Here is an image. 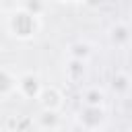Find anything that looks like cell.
Here are the masks:
<instances>
[{"mask_svg": "<svg viewBox=\"0 0 132 132\" xmlns=\"http://www.w3.org/2000/svg\"><path fill=\"white\" fill-rule=\"evenodd\" d=\"M21 8H25L27 12H31L33 16H43V12L47 10V4H43V2H37V0H33V2H21L19 4Z\"/></svg>", "mask_w": 132, "mask_h": 132, "instance_id": "12", "label": "cell"}, {"mask_svg": "<svg viewBox=\"0 0 132 132\" xmlns=\"http://www.w3.org/2000/svg\"><path fill=\"white\" fill-rule=\"evenodd\" d=\"M89 62H80V60H66L64 66V74L68 78V82L72 85H82V80L87 78V66Z\"/></svg>", "mask_w": 132, "mask_h": 132, "instance_id": "10", "label": "cell"}, {"mask_svg": "<svg viewBox=\"0 0 132 132\" xmlns=\"http://www.w3.org/2000/svg\"><path fill=\"white\" fill-rule=\"evenodd\" d=\"M43 89V80L39 76V72L35 70H27L23 74H19V80H16V93L23 97V99H37L39 93Z\"/></svg>", "mask_w": 132, "mask_h": 132, "instance_id": "3", "label": "cell"}, {"mask_svg": "<svg viewBox=\"0 0 132 132\" xmlns=\"http://www.w3.org/2000/svg\"><path fill=\"white\" fill-rule=\"evenodd\" d=\"M35 101H37L39 109H43V111H62L64 93L56 85H43V89H41V93Z\"/></svg>", "mask_w": 132, "mask_h": 132, "instance_id": "4", "label": "cell"}, {"mask_svg": "<svg viewBox=\"0 0 132 132\" xmlns=\"http://www.w3.org/2000/svg\"><path fill=\"white\" fill-rule=\"evenodd\" d=\"M76 124L82 132H101L107 126V107L80 105L76 111Z\"/></svg>", "mask_w": 132, "mask_h": 132, "instance_id": "2", "label": "cell"}, {"mask_svg": "<svg viewBox=\"0 0 132 132\" xmlns=\"http://www.w3.org/2000/svg\"><path fill=\"white\" fill-rule=\"evenodd\" d=\"M128 50H132V41H130V45H128Z\"/></svg>", "mask_w": 132, "mask_h": 132, "instance_id": "14", "label": "cell"}, {"mask_svg": "<svg viewBox=\"0 0 132 132\" xmlns=\"http://www.w3.org/2000/svg\"><path fill=\"white\" fill-rule=\"evenodd\" d=\"M107 41L116 50H128V45L132 41V27L126 21L111 23L109 29H107Z\"/></svg>", "mask_w": 132, "mask_h": 132, "instance_id": "5", "label": "cell"}, {"mask_svg": "<svg viewBox=\"0 0 132 132\" xmlns=\"http://www.w3.org/2000/svg\"><path fill=\"white\" fill-rule=\"evenodd\" d=\"M6 31L16 41H31L41 31V19L33 16L31 12H27L19 4H14L10 8V12L6 14Z\"/></svg>", "mask_w": 132, "mask_h": 132, "instance_id": "1", "label": "cell"}, {"mask_svg": "<svg viewBox=\"0 0 132 132\" xmlns=\"http://www.w3.org/2000/svg\"><path fill=\"white\" fill-rule=\"evenodd\" d=\"M109 91L116 97H128L132 93V76L124 70H116L109 78Z\"/></svg>", "mask_w": 132, "mask_h": 132, "instance_id": "8", "label": "cell"}, {"mask_svg": "<svg viewBox=\"0 0 132 132\" xmlns=\"http://www.w3.org/2000/svg\"><path fill=\"white\" fill-rule=\"evenodd\" d=\"M128 132H132V126H130V128H128Z\"/></svg>", "mask_w": 132, "mask_h": 132, "instance_id": "15", "label": "cell"}, {"mask_svg": "<svg viewBox=\"0 0 132 132\" xmlns=\"http://www.w3.org/2000/svg\"><path fill=\"white\" fill-rule=\"evenodd\" d=\"M16 80H19L16 74H12L8 68L0 66V99H6L16 93Z\"/></svg>", "mask_w": 132, "mask_h": 132, "instance_id": "11", "label": "cell"}, {"mask_svg": "<svg viewBox=\"0 0 132 132\" xmlns=\"http://www.w3.org/2000/svg\"><path fill=\"white\" fill-rule=\"evenodd\" d=\"M0 12H2V4H0Z\"/></svg>", "mask_w": 132, "mask_h": 132, "instance_id": "16", "label": "cell"}, {"mask_svg": "<svg viewBox=\"0 0 132 132\" xmlns=\"http://www.w3.org/2000/svg\"><path fill=\"white\" fill-rule=\"evenodd\" d=\"M0 132H10V130H8L6 126H2V128H0Z\"/></svg>", "mask_w": 132, "mask_h": 132, "instance_id": "13", "label": "cell"}, {"mask_svg": "<svg viewBox=\"0 0 132 132\" xmlns=\"http://www.w3.org/2000/svg\"><path fill=\"white\" fill-rule=\"evenodd\" d=\"M64 124L62 111H43L39 109V113L35 116V126L43 132H58Z\"/></svg>", "mask_w": 132, "mask_h": 132, "instance_id": "7", "label": "cell"}, {"mask_svg": "<svg viewBox=\"0 0 132 132\" xmlns=\"http://www.w3.org/2000/svg\"><path fill=\"white\" fill-rule=\"evenodd\" d=\"M80 105L89 107H105L107 105V91L99 85H87L80 91Z\"/></svg>", "mask_w": 132, "mask_h": 132, "instance_id": "6", "label": "cell"}, {"mask_svg": "<svg viewBox=\"0 0 132 132\" xmlns=\"http://www.w3.org/2000/svg\"><path fill=\"white\" fill-rule=\"evenodd\" d=\"M95 50H93V43L87 41V39H76L72 41L68 47H66V56L68 60H80V62H89L93 58Z\"/></svg>", "mask_w": 132, "mask_h": 132, "instance_id": "9", "label": "cell"}]
</instances>
